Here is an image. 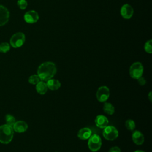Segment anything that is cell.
Masks as SVG:
<instances>
[{
  "mask_svg": "<svg viewBox=\"0 0 152 152\" xmlns=\"http://www.w3.org/2000/svg\"><path fill=\"white\" fill-rule=\"evenodd\" d=\"M57 71L55 64L52 62H45L41 64L37 70V74L41 81H47L52 78Z\"/></svg>",
  "mask_w": 152,
  "mask_h": 152,
  "instance_id": "obj_1",
  "label": "cell"
},
{
  "mask_svg": "<svg viewBox=\"0 0 152 152\" xmlns=\"http://www.w3.org/2000/svg\"><path fill=\"white\" fill-rule=\"evenodd\" d=\"M14 129L12 126L7 124L0 126V142L5 144H9L12 140L14 136Z\"/></svg>",
  "mask_w": 152,
  "mask_h": 152,
  "instance_id": "obj_2",
  "label": "cell"
},
{
  "mask_svg": "<svg viewBox=\"0 0 152 152\" xmlns=\"http://www.w3.org/2000/svg\"><path fill=\"white\" fill-rule=\"evenodd\" d=\"M88 147L90 151L96 152L99 150L102 146V139L97 134H92L88 139Z\"/></svg>",
  "mask_w": 152,
  "mask_h": 152,
  "instance_id": "obj_3",
  "label": "cell"
},
{
  "mask_svg": "<svg viewBox=\"0 0 152 152\" xmlns=\"http://www.w3.org/2000/svg\"><path fill=\"white\" fill-rule=\"evenodd\" d=\"M143 72V65L140 62H135L133 63L129 68V75L132 78L135 80L142 77Z\"/></svg>",
  "mask_w": 152,
  "mask_h": 152,
  "instance_id": "obj_4",
  "label": "cell"
},
{
  "mask_svg": "<svg viewBox=\"0 0 152 152\" xmlns=\"http://www.w3.org/2000/svg\"><path fill=\"white\" fill-rule=\"evenodd\" d=\"M102 134L103 137L108 141H113L116 139L119 135L118 129L112 125H107L103 128Z\"/></svg>",
  "mask_w": 152,
  "mask_h": 152,
  "instance_id": "obj_5",
  "label": "cell"
},
{
  "mask_svg": "<svg viewBox=\"0 0 152 152\" xmlns=\"http://www.w3.org/2000/svg\"><path fill=\"white\" fill-rule=\"evenodd\" d=\"M26 40L25 35L22 32L14 34L10 39V45L14 48H18L23 46Z\"/></svg>",
  "mask_w": 152,
  "mask_h": 152,
  "instance_id": "obj_6",
  "label": "cell"
},
{
  "mask_svg": "<svg viewBox=\"0 0 152 152\" xmlns=\"http://www.w3.org/2000/svg\"><path fill=\"white\" fill-rule=\"evenodd\" d=\"M110 96L109 88L105 86L100 87L96 92V98L100 102H106Z\"/></svg>",
  "mask_w": 152,
  "mask_h": 152,
  "instance_id": "obj_7",
  "label": "cell"
},
{
  "mask_svg": "<svg viewBox=\"0 0 152 152\" xmlns=\"http://www.w3.org/2000/svg\"><path fill=\"white\" fill-rule=\"evenodd\" d=\"M24 19L26 23L29 24L36 23L39 19V14L34 10L28 11L25 13Z\"/></svg>",
  "mask_w": 152,
  "mask_h": 152,
  "instance_id": "obj_8",
  "label": "cell"
},
{
  "mask_svg": "<svg viewBox=\"0 0 152 152\" xmlns=\"http://www.w3.org/2000/svg\"><path fill=\"white\" fill-rule=\"evenodd\" d=\"M134 14L133 8L128 4L123 5L121 8V14L125 19H129L132 17Z\"/></svg>",
  "mask_w": 152,
  "mask_h": 152,
  "instance_id": "obj_9",
  "label": "cell"
},
{
  "mask_svg": "<svg viewBox=\"0 0 152 152\" xmlns=\"http://www.w3.org/2000/svg\"><path fill=\"white\" fill-rule=\"evenodd\" d=\"M10 12L4 6L0 5V26L5 25L9 20Z\"/></svg>",
  "mask_w": 152,
  "mask_h": 152,
  "instance_id": "obj_10",
  "label": "cell"
},
{
  "mask_svg": "<svg viewBox=\"0 0 152 152\" xmlns=\"http://www.w3.org/2000/svg\"><path fill=\"white\" fill-rule=\"evenodd\" d=\"M12 128L14 132L18 133H23L27 130L28 125L24 121H17L12 126Z\"/></svg>",
  "mask_w": 152,
  "mask_h": 152,
  "instance_id": "obj_11",
  "label": "cell"
},
{
  "mask_svg": "<svg viewBox=\"0 0 152 152\" xmlns=\"http://www.w3.org/2000/svg\"><path fill=\"white\" fill-rule=\"evenodd\" d=\"M94 122L97 127L103 129L108 125L109 121L105 116L103 115H99L96 117L94 119Z\"/></svg>",
  "mask_w": 152,
  "mask_h": 152,
  "instance_id": "obj_12",
  "label": "cell"
},
{
  "mask_svg": "<svg viewBox=\"0 0 152 152\" xmlns=\"http://www.w3.org/2000/svg\"><path fill=\"white\" fill-rule=\"evenodd\" d=\"M132 140L137 145H141L144 141L143 134L139 130H135L132 134Z\"/></svg>",
  "mask_w": 152,
  "mask_h": 152,
  "instance_id": "obj_13",
  "label": "cell"
},
{
  "mask_svg": "<svg viewBox=\"0 0 152 152\" xmlns=\"http://www.w3.org/2000/svg\"><path fill=\"white\" fill-rule=\"evenodd\" d=\"M91 135H92V132L91 129L87 127L81 128L77 133L78 138L81 140H88Z\"/></svg>",
  "mask_w": 152,
  "mask_h": 152,
  "instance_id": "obj_14",
  "label": "cell"
},
{
  "mask_svg": "<svg viewBox=\"0 0 152 152\" xmlns=\"http://www.w3.org/2000/svg\"><path fill=\"white\" fill-rule=\"evenodd\" d=\"M46 83L48 88H49L50 90H57L61 86V84L60 81L58 80L53 79V78H51L48 80Z\"/></svg>",
  "mask_w": 152,
  "mask_h": 152,
  "instance_id": "obj_15",
  "label": "cell"
},
{
  "mask_svg": "<svg viewBox=\"0 0 152 152\" xmlns=\"http://www.w3.org/2000/svg\"><path fill=\"white\" fill-rule=\"evenodd\" d=\"M36 91L41 95H43L46 94V93L48 91V87H47L46 83L45 81H40L36 85Z\"/></svg>",
  "mask_w": 152,
  "mask_h": 152,
  "instance_id": "obj_16",
  "label": "cell"
},
{
  "mask_svg": "<svg viewBox=\"0 0 152 152\" xmlns=\"http://www.w3.org/2000/svg\"><path fill=\"white\" fill-rule=\"evenodd\" d=\"M103 110L104 113L109 115H112L115 113V107L109 102H104Z\"/></svg>",
  "mask_w": 152,
  "mask_h": 152,
  "instance_id": "obj_17",
  "label": "cell"
},
{
  "mask_svg": "<svg viewBox=\"0 0 152 152\" xmlns=\"http://www.w3.org/2000/svg\"><path fill=\"white\" fill-rule=\"evenodd\" d=\"M125 125L126 128L129 131H134L135 128V123L134 120L132 119H127L125 121Z\"/></svg>",
  "mask_w": 152,
  "mask_h": 152,
  "instance_id": "obj_18",
  "label": "cell"
},
{
  "mask_svg": "<svg viewBox=\"0 0 152 152\" xmlns=\"http://www.w3.org/2000/svg\"><path fill=\"white\" fill-rule=\"evenodd\" d=\"M28 81L30 84L33 85H36L41 80L39 77V76L37 75V74H33L29 77Z\"/></svg>",
  "mask_w": 152,
  "mask_h": 152,
  "instance_id": "obj_19",
  "label": "cell"
},
{
  "mask_svg": "<svg viewBox=\"0 0 152 152\" xmlns=\"http://www.w3.org/2000/svg\"><path fill=\"white\" fill-rule=\"evenodd\" d=\"M5 121H6V124L12 126L15 124V122H16V120L14 116H13L10 114H8L5 116Z\"/></svg>",
  "mask_w": 152,
  "mask_h": 152,
  "instance_id": "obj_20",
  "label": "cell"
},
{
  "mask_svg": "<svg viewBox=\"0 0 152 152\" xmlns=\"http://www.w3.org/2000/svg\"><path fill=\"white\" fill-rule=\"evenodd\" d=\"M10 49V45L7 42H2L0 43V52L7 53Z\"/></svg>",
  "mask_w": 152,
  "mask_h": 152,
  "instance_id": "obj_21",
  "label": "cell"
},
{
  "mask_svg": "<svg viewBox=\"0 0 152 152\" xmlns=\"http://www.w3.org/2000/svg\"><path fill=\"white\" fill-rule=\"evenodd\" d=\"M144 50L148 53H151L152 52V41L149 40L147 41L144 45Z\"/></svg>",
  "mask_w": 152,
  "mask_h": 152,
  "instance_id": "obj_22",
  "label": "cell"
},
{
  "mask_svg": "<svg viewBox=\"0 0 152 152\" xmlns=\"http://www.w3.org/2000/svg\"><path fill=\"white\" fill-rule=\"evenodd\" d=\"M17 5L21 10H25L27 7V2L26 0H18Z\"/></svg>",
  "mask_w": 152,
  "mask_h": 152,
  "instance_id": "obj_23",
  "label": "cell"
},
{
  "mask_svg": "<svg viewBox=\"0 0 152 152\" xmlns=\"http://www.w3.org/2000/svg\"><path fill=\"white\" fill-rule=\"evenodd\" d=\"M137 81H138V83L140 86H144L145 84V83H146L145 79L144 77H141L139 78H138L137 79Z\"/></svg>",
  "mask_w": 152,
  "mask_h": 152,
  "instance_id": "obj_24",
  "label": "cell"
},
{
  "mask_svg": "<svg viewBox=\"0 0 152 152\" xmlns=\"http://www.w3.org/2000/svg\"><path fill=\"white\" fill-rule=\"evenodd\" d=\"M108 152H121V149L118 146H113L109 149Z\"/></svg>",
  "mask_w": 152,
  "mask_h": 152,
  "instance_id": "obj_25",
  "label": "cell"
},
{
  "mask_svg": "<svg viewBox=\"0 0 152 152\" xmlns=\"http://www.w3.org/2000/svg\"><path fill=\"white\" fill-rule=\"evenodd\" d=\"M148 99H149V100H150V102H151L152 101V96H151V91H150V93H149V94H148Z\"/></svg>",
  "mask_w": 152,
  "mask_h": 152,
  "instance_id": "obj_26",
  "label": "cell"
},
{
  "mask_svg": "<svg viewBox=\"0 0 152 152\" xmlns=\"http://www.w3.org/2000/svg\"><path fill=\"white\" fill-rule=\"evenodd\" d=\"M134 152H145L144 151H142V150H135V151Z\"/></svg>",
  "mask_w": 152,
  "mask_h": 152,
  "instance_id": "obj_27",
  "label": "cell"
}]
</instances>
